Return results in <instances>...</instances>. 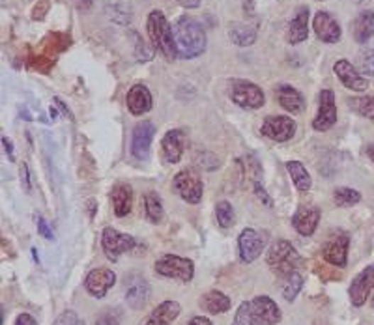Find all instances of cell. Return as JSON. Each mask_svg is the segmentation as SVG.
<instances>
[{"label": "cell", "instance_id": "obj_1", "mask_svg": "<svg viewBox=\"0 0 374 325\" xmlns=\"http://www.w3.org/2000/svg\"><path fill=\"white\" fill-rule=\"evenodd\" d=\"M176 51L180 58H197L206 51V32L199 21L189 16H182L172 26Z\"/></svg>", "mask_w": 374, "mask_h": 325}, {"label": "cell", "instance_id": "obj_2", "mask_svg": "<svg viewBox=\"0 0 374 325\" xmlns=\"http://www.w3.org/2000/svg\"><path fill=\"white\" fill-rule=\"evenodd\" d=\"M146 31H148V38L152 41L154 49H158L167 60H175L178 56L175 41V31L170 26L169 19L165 17L163 11L152 10L146 21Z\"/></svg>", "mask_w": 374, "mask_h": 325}, {"label": "cell", "instance_id": "obj_3", "mask_svg": "<svg viewBox=\"0 0 374 325\" xmlns=\"http://www.w3.org/2000/svg\"><path fill=\"white\" fill-rule=\"evenodd\" d=\"M266 264L268 268L277 275V277H287L288 273L297 271L305 264V260L302 258V254L297 253L290 241L287 239H277L275 243L266 253Z\"/></svg>", "mask_w": 374, "mask_h": 325}, {"label": "cell", "instance_id": "obj_4", "mask_svg": "<svg viewBox=\"0 0 374 325\" xmlns=\"http://www.w3.org/2000/svg\"><path fill=\"white\" fill-rule=\"evenodd\" d=\"M154 270L159 277L180 280L187 285L195 277V262L178 254H163L161 258L155 260Z\"/></svg>", "mask_w": 374, "mask_h": 325}, {"label": "cell", "instance_id": "obj_5", "mask_svg": "<svg viewBox=\"0 0 374 325\" xmlns=\"http://www.w3.org/2000/svg\"><path fill=\"white\" fill-rule=\"evenodd\" d=\"M141 247L137 239L129 234H122L113 226H105L101 232V249L111 262H119L122 254L135 253Z\"/></svg>", "mask_w": 374, "mask_h": 325}, {"label": "cell", "instance_id": "obj_6", "mask_svg": "<svg viewBox=\"0 0 374 325\" xmlns=\"http://www.w3.org/2000/svg\"><path fill=\"white\" fill-rule=\"evenodd\" d=\"M348 249H350V236L343 230H337L334 234H329L328 239L322 245V258L329 265L344 270L348 265Z\"/></svg>", "mask_w": 374, "mask_h": 325}, {"label": "cell", "instance_id": "obj_7", "mask_svg": "<svg viewBox=\"0 0 374 325\" xmlns=\"http://www.w3.org/2000/svg\"><path fill=\"white\" fill-rule=\"evenodd\" d=\"M229 94H231L232 101L241 109H260L266 101L260 87H256L255 82L241 81V79H236L229 84Z\"/></svg>", "mask_w": 374, "mask_h": 325}, {"label": "cell", "instance_id": "obj_8", "mask_svg": "<svg viewBox=\"0 0 374 325\" xmlns=\"http://www.w3.org/2000/svg\"><path fill=\"white\" fill-rule=\"evenodd\" d=\"M172 187L176 193L180 194V199L185 200L187 204H199L202 200V180L193 168H185L182 172H178L172 180Z\"/></svg>", "mask_w": 374, "mask_h": 325}, {"label": "cell", "instance_id": "obj_9", "mask_svg": "<svg viewBox=\"0 0 374 325\" xmlns=\"http://www.w3.org/2000/svg\"><path fill=\"white\" fill-rule=\"evenodd\" d=\"M268 238L256 232L255 228L241 230L240 238H238V253L243 264H253L256 258H260L264 249H266Z\"/></svg>", "mask_w": 374, "mask_h": 325}, {"label": "cell", "instance_id": "obj_10", "mask_svg": "<svg viewBox=\"0 0 374 325\" xmlns=\"http://www.w3.org/2000/svg\"><path fill=\"white\" fill-rule=\"evenodd\" d=\"M374 290V264L367 265L356 275L348 286V297L352 307L359 309L367 303Z\"/></svg>", "mask_w": 374, "mask_h": 325}, {"label": "cell", "instance_id": "obj_11", "mask_svg": "<svg viewBox=\"0 0 374 325\" xmlns=\"http://www.w3.org/2000/svg\"><path fill=\"white\" fill-rule=\"evenodd\" d=\"M114 285H116V273L109 268H94L84 277V290L94 299H103Z\"/></svg>", "mask_w": 374, "mask_h": 325}, {"label": "cell", "instance_id": "obj_12", "mask_svg": "<svg viewBox=\"0 0 374 325\" xmlns=\"http://www.w3.org/2000/svg\"><path fill=\"white\" fill-rule=\"evenodd\" d=\"M337 122V105H335L334 90H322L318 96V112L313 120L317 131H328Z\"/></svg>", "mask_w": 374, "mask_h": 325}, {"label": "cell", "instance_id": "obj_13", "mask_svg": "<svg viewBox=\"0 0 374 325\" xmlns=\"http://www.w3.org/2000/svg\"><path fill=\"white\" fill-rule=\"evenodd\" d=\"M249 305L258 325H277L282 320L281 309L270 295H256L249 301Z\"/></svg>", "mask_w": 374, "mask_h": 325}, {"label": "cell", "instance_id": "obj_14", "mask_svg": "<svg viewBox=\"0 0 374 325\" xmlns=\"http://www.w3.org/2000/svg\"><path fill=\"white\" fill-rule=\"evenodd\" d=\"M262 135L275 143H287L296 133V122L288 116H268L262 123Z\"/></svg>", "mask_w": 374, "mask_h": 325}, {"label": "cell", "instance_id": "obj_15", "mask_svg": "<svg viewBox=\"0 0 374 325\" xmlns=\"http://www.w3.org/2000/svg\"><path fill=\"white\" fill-rule=\"evenodd\" d=\"M155 135V126L148 120L137 123L133 129V135H131V153L133 158L138 161H146L150 155V146H152V141H154Z\"/></svg>", "mask_w": 374, "mask_h": 325}, {"label": "cell", "instance_id": "obj_16", "mask_svg": "<svg viewBox=\"0 0 374 325\" xmlns=\"http://www.w3.org/2000/svg\"><path fill=\"white\" fill-rule=\"evenodd\" d=\"M185 146H187L185 133L182 129H170L161 141V152H163L165 162H170V165L178 162L184 155Z\"/></svg>", "mask_w": 374, "mask_h": 325}, {"label": "cell", "instance_id": "obj_17", "mask_svg": "<svg viewBox=\"0 0 374 325\" xmlns=\"http://www.w3.org/2000/svg\"><path fill=\"white\" fill-rule=\"evenodd\" d=\"M150 295H152V288L146 279L133 277L126 285V303L131 310H143L150 301Z\"/></svg>", "mask_w": 374, "mask_h": 325}, {"label": "cell", "instance_id": "obj_18", "mask_svg": "<svg viewBox=\"0 0 374 325\" xmlns=\"http://www.w3.org/2000/svg\"><path fill=\"white\" fill-rule=\"evenodd\" d=\"M180 312H182V307H180L178 301L167 299L163 301V303H159V305L141 321V325H172L178 320Z\"/></svg>", "mask_w": 374, "mask_h": 325}, {"label": "cell", "instance_id": "obj_19", "mask_svg": "<svg viewBox=\"0 0 374 325\" xmlns=\"http://www.w3.org/2000/svg\"><path fill=\"white\" fill-rule=\"evenodd\" d=\"M320 223V209L314 206H302L292 217V226L299 236H313Z\"/></svg>", "mask_w": 374, "mask_h": 325}, {"label": "cell", "instance_id": "obj_20", "mask_svg": "<svg viewBox=\"0 0 374 325\" xmlns=\"http://www.w3.org/2000/svg\"><path fill=\"white\" fill-rule=\"evenodd\" d=\"M334 72H335V75L341 79V82L344 84V88H348V90L365 92L367 88H369V81H367L365 77L359 75L358 70H356V67L352 66L348 60H337L335 62Z\"/></svg>", "mask_w": 374, "mask_h": 325}, {"label": "cell", "instance_id": "obj_21", "mask_svg": "<svg viewBox=\"0 0 374 325\" xmlns=\"http://www.w3.org/2000/svg\"><path fill=\"white\" fill-rule=\"evenodd\" d=\"M313 28L318 40H322L324 43H337L341 40V26L328 11H318L314 16Z\"/></svg>", "mask_w": 374, "mask_h": 325}, {"label": "cell", "instance_id": "obj_22", "mask_svg": "<svg viewBox=\"0 0 374 325\" xmlns=\"http://www.w3.org/2000/svg\"><path fill=\"white\" fill-rule=\"evenodd\" d=\"M309 36V8L307 6H299L296 10V16L288 23L287 41L288 43H302Z\"/></svg>", "mask_w": 374, "mask_h": 325}, {"label": "cell", "instance_id": "obj_23", "mask_svg": "<svg viewBox=\"0 0 374 325\" xmlns=\"http://www.w3.org/2000/svg\"><path fill=\"white\" fill-rule=\"evenodd\" d=\"M126 103H128V109L131 114L135 116H143L146 112L152 109L154 101H152V94L144 84H135L131 90L128 92V97H126Z\"/></svg>", "mask_w": 374, "mask_h": 325}, {"label": "cell", "instance_id": "obj_24", "mask_svg": "<svg viewBox=\"0 0 374 325\" xmlns=\"http://www.w3.org/2000/svg\"><path fill=\"white\" fill-rule=\"evenodd\" d=\"M111 202L116 217H128L133 208V189L128 183H116L111 191Z\"/></svg>", "mask_w": 374, "mask_h": 325}, {"label": "cell", "instance_id": "obj_25", "mask_svg": "<svg viewBox=\"0 0 374 325\" xmlns=\"http://www.w3.org/2000/svg\"><path fill=\"white\" fill-rule=\"evenodd\" d=\"M199 307L204 310V312H208V314L217 316L229 312L232 307V301L229 295L219 292V290H210V292H206V294L200 297Z\"/></svg>", "mask_w": 374, "mask_h": 325}, {"label": "cell", "instance_id": "obj_26", "mask_svg": "<svg viewBox=\"0 0 374 325\" xmlns=\"http://www.w3.org/2000/svg\"><path fill=\"white\" fill-rule=\"evenodd\" d=\"M275 97L279 105H281L285 111L292 112V114H299V112L305 109V99L299 92L296 90L290 84H281V87L275 88Z\"/></svg>", "mask_w": 374, "mask_h": 325}, {"label": "cell", "instance_id": "obj_27", "mask_svg": "<svg viewBox=\"0 0 374 325\" xmlns=\"http://www.w3.org/2000/svg\"><path fill=\"white\" fill-rule=\"evenodd\" d=\"M374 34V11H361L354 21V40L358 43H367Z\"/></svg>", "mask_w": 374, "mask_h": 325}, {"label": "cell", "instance_id": "obj_28", "mask_svg": "<svg viewBox=\"0 0 374 325\" xmlns=\"http://www.w3.org/2000/svg\"><path fill=\"white\" fill-rule=\"evenodd\" d=\"M229 38L234 45L249 47L256 40V28L251 25H246V23H232L231 28H229Z\"/></svg>", "mask_w": 374, "mask_h": 325}, {"label": "cell", "instance_id": "obj_29", "mask_svg": "<svg viewBox=\"0 0 374 325\" xmlns=\"http://www.w3.org/2000/svg\"><path fill=\"white\" fill-rule=\"evenodd\" d=\"M143 204H144V217H146L148 223L159 224L161 221H163V217H165L163 202H161V199L158 197V193L150 191V193L144 194Z\"/></svg>", "mask_w": 374, "mask_h": 325}, {"label": "cell", "instance_id": "obj_30", "mask_svg": "<svg viewBox=\"0 0 374 325\" xmlns=\"http://www.w3.org/2000/svg\"><path fill=\"white\" fill-rule=\"evenodd\" d=\"M303 285H305L303 275L299 273V271H292V273H288L287 277H282L281 295L288 303H292V301H296V297L303 290Z\"/></svg>", "mask_w": 374, "mask_h": 325}, {"label": "cell", "instance_id": "obj_31", "mask_svg": "<svg viewBox=\"0 0 374 325\" xmlns=\"http://www.w3.org/2000/svg\"><path fill=\"white\" fill-rule=\"evenodd\" d=\"M288 174H290V178H292L294 185L297 187V191H302V193H307L313 182H311V176H309L307 168L303 167L299 161H290L287 162Z\"/></svg>", "mask_w": 374, "mask_h": 325}, {"label": "cell", "instance_id": "obj_32", "mask_svg": "<svg viewBox=\"0 0 374 325\" xmlns=\"http://www.w3.org/2000/svg\"><path fill=\"white\" fill-rule=\"evenodd\" d=\"M348 107L359 114V116L369 118L374 122V97L370 96H361V97H352L348 99Z\"/></svg>", "mask_w": 374, "mask_h": 325}, {"label": "cell", "instance_id": "obj_33", "mask_svg": "<svg viewBox=\"0 0 374 325\" xmlns=\"http://www.w3.org/2000/svg\"><path fill=\"white\" fill-rule=\"evenodd\" d=\"M334 200L339 208H350V206H356V204L361 200V194H359L356 189L339 187V189H335Z\"/></svg>", "mask_w": 374, "mask_h": 325}, {"label": "cell", "instance_id": "obj_34", "mask_svg": "<svg viewBox=\"0 0 374 325\" xmlns=\"http://www.w3.org/2000/svg\"><path fill=\"white\" fill-rule=\"evenodd\" d=\"M105 11H107V17L111 21H114V23H119V25H129L131 23V8L126 4H109L107 8H105Z\"/></svg>", "mask_w": 374, "mask_h": 325}, {"label": "cell", "instance_id": "obj_35", "mask_svg": "<svg viewBox=\"0 0 374 325\" xmlns=\"http://www.w3.org/2000/svg\"><path fill=\"white\" fill-rule=\"evenodd\" d=\"M216 219L221 228H231L232 224H234V208H232V204L226 202V200L217 202Z\"/></svg>", "mask_w": 374, "mask_h": 325}, {"label": "cell", "instance_id": "obj_36", "mask_svg": "<svg viewBox=\"0 0 374 325\" xmlns=\"http://www.w3.org/2000/svg\"><path fill=\"white\" fill-rule=\"evenodd\" d=\"M232 325H258L255 320V316L251 312V305L249 301H243L240 307H238L236 314H234V320Z\"/></svg>", "mask_w": 374, "mask_h": 325}, {"label": "cell", "instance_id": "obj_37", "mask_svg": "<svg viewBox=\"0 0 374 325\" xmlns=\"http://www.w3.org/2000/svg\"><path fill=\"white\" fill-rule=\"evenodd\" d=\"M122 318L123 314L120 309H103L96 318V325H120Z\"/></svg>", "mask_w": 374, "mask_h": 325}, {"label": "cell", "instance_id": "obj_38", "mask_svg": "<svg viewBox=\"0 0 374 325\" xmlns=\"http://www.w3.org/2000/svg\"><path fill=\"white\" fill-rule=\"evenodd\" d=\"M358 67L367 77H374V49H365L359 53Z\"/></svg>", "mask_w": 374, "mask_h": 325}, {"label": "cell", "instance_id": "obj_39", "mask_svg": "<svg viewBox=\"0 0 374 325\" xmlns=\"http://www.w3.org/2000/svg\"><path fill=\"white\" fill-rule=\"evenodd\" d=\"M51 325H87L81 316L75 310H64L62 314L57 316V320L53 321Z\"/></svg>", "mask_w": 374, "mask_h": 325}, {"label": "cell", "instance_id": "obj_40", "mask_svg": "<svg viewBox=\"0 0 374 325\" xmlns=\"http://www.w3.org/2000/svg\"><path fill=\"white\" fill-rule=\"evenodd\" d=\"M135 56L138 62H150L154 58V49H150L138 36H135Z\"/></svg>", "mask_w": 374, "mask_h": 325}, {"label": "cell", "instance_id": "obj_41", "mask_svg": "<svg viewBox=\"0 0 374 325\" xmlns=\"http://www.w3.org/2000/svg\"><path fill=\"white\" fill-rule=\"evenodd\" d=\"M36 226H38V234H40L41 238H45L47 241H53V239H55V232H53V228L49 226V223H47L45 219L38 217Z\"/></svg>", "mask_w": 374, "mask_h": 325}, {"label": "cell", "instance_id": "obj_42", "mask_svg": "<svg viewBox=\"0 0 374 325\" xmlns=\"http://www.w3.org/2000/svg\"><path fill=\"white\" fill-rule=\"evenodd\" d=\"M255 194H256V199L260 200V202L264 204L266 208H273L272 197H270V194L266 193V189L262 187V185L258 182H255Z\"/></svg>", "mask_w": 374, "mask_h": 325}, {"label": "cell", "instance_id": "obj_43", "mask_svg": "<svg viewBox=\"0 0 374 325\" xmlns=\"http://www.w3.org/2000/svg\"><path fill=\"white\" fill-rule=\"evenodd\" d=\"M47 11H49V0H40V2L34 6V11H32V19L43 21L45 19Z\"/></svg>", "mask_w": 374, "mask_h": 325}, {"label": "cell", "instance_id": "obj_44", "mask_svg": "<svg viewBox=\"0 0 374 325\" xmlns=\"http://www.w3.org/2000/svg\"><path fill=\"white\" fill-rule=\"evenodd\" d=\"M21 185H23V189H25L26 193H31L32 191V185H31V174H28V165L26 162H23L21 165Z\"/></svg>", "mask_w": 374, "mask_h": 325}, {"label": "cell", "instance_id": "obj_45", "mask_svg": "<svg viewBox=\"0 0 374 325\" xmlns=\"http://www.w3.org/2000/svg\"><path fill=\"white\" fill-rule=\"evenodd\" d=\"M13 325H38V320L32 314H28V312H23V314L17 316Z\"/></svg>", "mask_w": 374, "mask_h": 325}, {"label": "cell", "instance_id": "obj_46", "mask_svg": "<svg viewBox=\"0 0 374 325\" xmlns=\"http://www.w3.org/2000/svg\"><path fill=\"white\" fill-rule=\"evenodd\" d=\"M185 325H214V321L208 316H193Z\"/></svg>", "mask_w": 374, "mask_h": 325}, {"label": "cell", "instance_id": "obj_47", "mask_svg": "<svg viewBox=\"0 0 374 325\" xmlns=\"http://www.w3.org/2000/svg\"><path fill=\"white\" fill-rule=\"evenodd\" d=\"M55 105H57V107L60 109L62 114H64V116L70 118V120H73V114H72V112H70V109H67L66 105H64V103H62L60 97H55Z\"/></svg>", "mask_w": 374, "mask_h": 325}, {"label": "cell", "instance_id": "obj_48", "mask_svg": "<svg viewBox=\"0 0 374 325\" xmlns=\"http://www.w3.org/2000/svg\"><path fill=\"white\" fill-rule=\"evenodd\" d=\"M180 6H184L187 10H193V8H199L200 0H176Z\"/></svg>", "mask_w": 374, "mask_h": 325}, {"label": "cell", "instance_id": "obj_49", "mask_svg": "<svg viewBox=\"0 0 374 325\" xmlns=\"http://www.w3.org/2000/svg\"><path fill=\"white\" fill-rule=\"evenodd\" d=\"M2 144H4V150H6V153H8V158L13 161V144H11L10 138L2 137Z\"/></svg>", "mask_w": 374, "mask_h": 325}, {"label": "cell", "instance_id": "obj_50", "mask_svg": "<svg viewBox=\"0 0 374 325\" xmlns=\"http://www.w3.org/2000/svg\"><path fill=\"white\" fill-rule=\"evenodd\" d=\"M90 6H92V0H77V8L82 11L90 10Z\"/></svg>", "mask_w": 374, "mask_h": 325}, {"label": "cell", "instance_id": "obj_51", "mask_svg": "<svg viewBox=\"0 0 374 325\" xmlns=\"http://www.w3.org/2000/svg\"><path fill=\"white\" fill-rule=\"evenodd\" d=\"M367 153H369V158L373 159V162H374V146H369V148H367Z\"/></svg>", "mask_w": 374, "mask_h": 325}, {"label": "cell", "instance_id": "obj_52", "mask_svg": "<svg viewBox=\"0 0 374 325\" xmlns=\"http://www.w3.org/2000/svg\"><path fill=\"white\" fill-rule=\"evenodd\" d=\"M32 256H34V262H40V256H38V249H32Z\"/></svg>", "mask_w": 374, "mask_h": 325}, {"label": "cell", "instance_id": "obj_53", "mask_svg": "<svg viewBox=\"0 0 374 325\" xmlns=\"http://www.w3.org/2000/svg\"><path fill=\"white\" fill-rule=\"evenodd\" d=\"M370 305H373V307H374V295H373V299H370Z\"/></svg>", "mask_w": 374, "mask_h": 325}, {"label": "cell", "instance_id": "obj_54", "mask_svg": "<svg viewBox=\"0 0 374 325\" xmlns=\"http://www.w3.org/2000/svg\"><path fill=\"white\" fill-rule=\"evenodd\" d=\"M358 2H363V0H358Z\"/></svg>", "mask_w": 374, "mask_h": 325}]
</instances>
